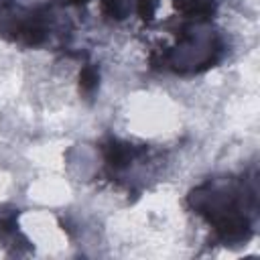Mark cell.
<instances>
[{"instance_id": "cell-1", "label": "cell", "mask_w": 260, "mask_h": 260, "mask_svg": "<svg viewBox=\"0 0 260 260\" xmlns=\"http://www.w3.org/2000/svg\"><path fill=\"white\" fill-rule=\"evenodd\" d=\"M132 154H134V148H132L130 144L112 142L110 146H106V160H108L112 167H116V169L126 167V165L130 162Z\"/></svg>"}, {"instance_id": "cell-2", "label": "cell", "mask_w": 260, "mask_h": 260, "mask_svg": "<svg viewBox=\"0 0 260 260\" xmlns=\"http://www.w3.org/2000/svg\"><path fill=\"white\" fill-rule=\"evenodd\" d=\"M177 8H181L189 16H209L211 14V2L209 0H181L177 2Z\"/></svg>"}, {"instance_id": "cell-3", "label": "cell", "mask_w": 260, "mask_h": 260, "mask_svg": "<svg viewBox=\"0 0 260 260\" xmlns=\"http://www.w3.org/2000/svg\"><path fill=\"white\" fill-rule=\"evenodd\" d=\"M98 71L93 67H83L79 73V89L83 93H91L98 87Z\"/></svg>"}, {"instance_id": "cell-4", "label": "cell", "mask_w": 260, "mask_h": 260, "mask_svg": "<svg viewBox=\"0 0 260 260\" xmlns=\"http://www.w3.org/2000/svg\"><path fill=\"white\" fill-rule=\"evenodd\" d=\"M154 8H156V0H140L138 2V12L142 14V18H150Z\"/></svg>"}]
</instances>
